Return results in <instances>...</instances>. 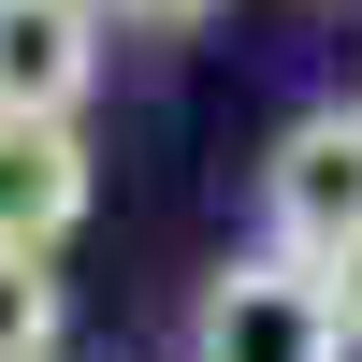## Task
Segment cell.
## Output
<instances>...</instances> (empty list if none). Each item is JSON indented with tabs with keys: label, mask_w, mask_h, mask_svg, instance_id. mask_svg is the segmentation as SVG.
<instances>
[{
	"label": "cell",
	"mask_w": 362,
	"mask_h": 362,
	"mask_svg": "<svg viewBox=\"0 0 362 362\" xmlns=\"http://www.w3.org/2000/svg\"><path fill=\"white\" fill-rule=\"evenodd\" d=\"M348 305H334V276L319 261H276V247H247V261H218L203 276V305H189V362H348Z\"/></svg>",
	"instance_id": "6da1fadb"
},
{
	"label": "cell",
	"mask_w": 362,
	"mask_h": 362,
	"mask_svg": "<svg viewBox=\"0 0 362 362\" xmlns=\"http://www.w3.org/2000/svg\"><path fill=\"white\" fill-rule=\"evenodd\" d=\"M348 232H362V102H319L261 160V247L276 261H334Z\"/></svg>",
	"instance_id": "7a4b0ae2"
},
{
	"label": "cell",
	"mask_w": 362,
	"mask_h": 362,
	"mask_svg": "<svg viewBox=\"0 0 362 362\" xmlns=\"http://www.w3.org/2000/svg\"><path fill=\"white\" fill-rule=\"evenodd\" d=\"M87 203H102V174H87L73 116H0V261H58Z\"/></svg>",
	"instance_id": "3957f363"
},
{
	"label": "cell",
	"mask_w": 362,
	"mask_h": 362,
	"mask_svg": "<svg viewBox=\"0 0 362 362\" xmlns=\"http://www.w3.org/2000/svg\"><path fill=\"white\" fill-rule=\"evenodd\" d=\"M116 0H0V116H87Z\"/></svg>",
	"instance_id": "277c9868"
},
{
	"label": "cell",
	"mask_w": 362,
	"mask_h": 362,
	"mask_svg": "<svg viewBox=\"0 0 362 362\" xmlns=\"http://www.w3.org/2000/svg\"><path fill=\"white\" fill-rule=\"evenodd\" d=\"M58 334H73L58 261H0V362H58Z\"/></svg>",
	"instance_id": "5b68a950"
},
{
	"label": "cell",
	"mask_w": 362,
	"mask_h": 362,
	"mask_svg": "<svg viewBox=\"0 0 362 362\" xmlns=\"http://www.w3.org/2000/svg\"><path fill=\"white\" fill-rule=\"evenodd\" d=\"M131 29H203V15H232V0H116Z\"/></svg>",
	"instance_id": "8992f818"
},
{
	"label": "cell",
	"mask_w": 362,
	"mask_h": 362,
	"mask_svg": "<svg viewBox=\"0 0 362 362\" xmlns=\"http://www.w3.org/2000/svg\"><path fill=\"white\" fill-rule=\"evenodd\" d=\"M319 276H334V305H348V334H362V232H348L334 261H319Z\"/></svg>",
	"instance_id": "52a82bcc"
},
{
	"label": "cell",
	"mask_w": 362,
	"mask_h": 362,
	"mask_svg": "<svg viewBox=\"0 0 362 362\" xmlns=\"http://www.w3.org/2000/svg\"><path fill=\"white\" fill-rule=\"evenodd\" d=\"M348 102H362V87H348Z\"/></svg>",
	"instance_id": "ba28073f"
}]
</instances>
